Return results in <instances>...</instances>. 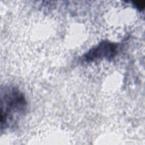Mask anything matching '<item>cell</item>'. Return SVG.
I'll return each instance as SVG.
<instances>
[{"mask_svg": "<svg viewBox=\"0 0 145 145\" xmlns=\"http://www.w3.org/2000/svg\"><path fill=\"white\" fill-rule=\"evenodd\" d=\"M26 105L25 99L21 92L15 88L5 91L1 99V125L5 123L6 126L16 116L23 113Z\"/></svg>", "mask_w": 145, "mask_h": 145, "instance_id": "cell-1", "label": "cell"}, {"mask_svg": "<svg viewBox=\"0 0 145 145\" xmlns=\"http://www.w3.org/2000/svg\"><path fill=\"white\" fill-rule=\"evenodd\" d=\"M117 45L108 41H103L99 45L90 49L84 55L83 59L87 62H91L103 58H111L116 54Z\"/></svg>", "mask_w": 145, "mask_h": 145, "instance_id": "cell-2", "label": "cell"}, {"mask_svg": "<svg viewBox=\"0 0 145 145\" xmlns=\"http://www.w3.org/2000/svg\"><path fill=\"white\" fill-rule=\"evenodd\" d=\"M135 7L139 10H143L144 7V2L143 1H136L134 2Z\"/></svg>", "mask_w": 145, "mask_h": 145, "instance_id": "cell-3", "label": "cell"}]
</instances>
